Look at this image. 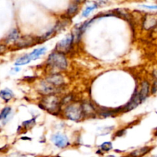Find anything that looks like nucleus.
<instances>
[{
	"instance_id": "f257e3e1",
	"label": "nucleus",
	"mask_w": 157,
	"mask_h": 157,
	"mask_svg": "<svg viewBox=\"0 0 157 157\" xmlns=\"http://www.w3.org/2000/svg\"><path fill=\"white\" fill-rule=\"evenodd\" d=\"M40 106L43 110L52 114H57L61 109V101L55 95H47L42 98Z\"/></svg>"
},
{
	"instance_id": "f03ea898",
	"label": "nucleus",
	"mask_w": 157,
	"mask_h": 157,
	"mask_svg": "<svg viewBox=\"0 0 157 157\" xmlns=\"http://www.w3.org/2000/svg\"><path fill=\"white\" fill-rule=\"evenodd\" d=\"M48 65L58 70H65L68 65L67 59L65 57L64 54L55 52L50 54L47 59Z\"/></svg>"
},
{
	"instance_id": "7ed1b4c3",
	"label": "nucleus",
	"mask_w": 157,
	"mask_h": 157,
	"mask_svg": "<svg viewBox=\"0 0 157 157\" xmlns=\"http://www.w3.org/2000/svg\"><path fill=\"white\" fill-rule=\"evenodd\" d=\"M65 113L68 119L72 121H79L83 117L82 104L78 103H73L69 104L65 110Z\"/></svg>"
},
{
	"instance_id": "20e7f679",
	"label": "nucleus",
	"mask_w": 157,
	"mask_h": 157,
	"mask_svg": "<svg viewBox=\"0 0 157 157\" xmlns=\"http://www.w3.org/2000/svg\"><path fill=\"white\" fill-rule=\"evenodd\" d=\"M73 42V36L72 35H69L58 41L56 45V50L58 52L63 54L68 52L70 50Z\"/></svg>"
},
{
	"instance_id": "39448f33",
	"label": "nucleus",
	"mask_w": 157,
	"mask_h": 157,
	"mask_svg": "<svg viewBox=\"0 0 157 157\" xmlns=\"http://www.w3.org/2000/svg\"><path fill=\"white\" fill-rule=\"evenodd\" d=\"M51 140H52V143L58 148H65V147H68L69 144V141L67 136L62 133L54 134Z\"/></svg>"
},
{
	"instance_id": "423d86ee",
	"label": "nucleus",
	"mask_w": 157,
	"mask_h": 157,
	"mask_svg": "<svg viewBox=\"0 0 157 157\" xmlns=\"http://www.w3.org/2000/svg\"><path fill=\"white\" fill-rule=\"evenodd\" d=\"M157 25V14H147L143 19V26L146 30H150Z\"/></svg>"
},
{
	"instance_id": "0eeeda50",
	"label": "nucleus",
	"mask_w": 157,
	"mask_h": 157,
	"mask_svg": "<svg viewBox=\"0 0 157 157\" xmlns=\"http://www.w3.org/2000/svg\"><path fill=\"white\" fill-rule=\"evenodd\" d=\"M46 81L55 87H58V88H61L65 84L64 78L59 74H53V75H50L46 78Z\"/></svg>"
},
{
	"instance_id": "6e6552de",
	"label": "nucleus",
	"mask_w": 157,
	"mask_h": 157,
	"mask_svg": "<svg viewBox=\"0 0 157 157\" xmlns=\"http://www.w3.org/2000/svg\"><path fill=\"white\" fill-rule=\"evenodd\" d=\"M40 90H41L42 93L47 96V95H52L55 93H57L58 91L61 90V88L55 87L46 81H42L41 86H40Z\"/></svg>"
},
{
	"instance_id": "1a4fd4ad",
	"label": "nucleus",
	"mask_w": 157,
	"mask_h": 157,
	"mask_svg": "<svg viewBox=\"0 0 157 157\" xmlns=\"http://www.w3.org/2000/svg\"><path fill=\"white\" fill-rule=\"evenodd\" d=\"M141 103L142 102L139 97V91L135 90V94H134L133 96H132V99L130 100V101L128 103L127 105L125 107V110H126V111H130V110H133L135 107H138Z\"/></svg>"
},
{
	"instance_id": "9d476101",
	"label": "nucleus",
	"mask_w": 157,
	"mask_h": 157,
	"mask_svg": "<svg viewBox=\"0 0 157 157\" xmlns=\"http://www.w3.org/2000/svg\"><path fill=\"white\" fill-rule=\"evenodd\" d=\"M35 38L31 36H24L18 39V41L16 42L17 47L18 48H26L29 46L33 45L35 44Z\"/></svg>"
},
{
	"instance_id": "9b49d317",
	"label": "nucleus",
	"mask_w": 157,
	"mask_h": 157,
	"mask_svg": "<svg viewBox=\"0 0 157 157\" xmlns=\"http://www.w3.org/2000/svg\"><path fill=\"white\" fill-rule=\"evenodd\" d=\"M149 87H150V85H149L148 81H144L142 82L141 89L139 90V97L140 100H141V102H143L146 99V98L149 96Z\"/></svg>"
},
{
	"instance_id": "f8f14e48",
	"label": "nucleus",
	"mask_w": 157,
	"mask_h": 157,
	"mask_svg": "<svg viewBox=\"0 0 157 157\" xmlns=\"http://www.w3.org/2000/svg\"><path fill=\"white\" fill-rule=\"evenodd\" d=\"M82 109H83V116L91 117L95 115V110L93 105L89 102H84L82 104Z\"/></svg>"
},
{
	"instance_id": "ddd939ff",
	"label": "nucleus",
	"mask_w": 157,
	"mask_h": 157,
	"mask_svg": "<svg viewBox=\"0 0 157 157\" xmlns=\"http://www.w3.org/2000/svg\"><path fill=\"white\" fill-rule=\"evenodd\" d=\"M151 150H152V148L149 147H142V148L137 149V150L132 152L129 157H142L144 156V155L147 154L149 152H150Z\"/></svg>"
},
{
	"instance_id": "4468645a",
	"label": "nucleus",
	"mask_w": 157,
	"mask_h": 157,
	"mask_svg": "<svg viewBox=\"0 0 157 157\" xmlns=\"http://www.w3.org/2000/svg\"><path fill=\"white\" fill-rule=\"evenodd\" d=\"M19 38V32H18V30H16V29H13V30L11 31L10 33L8 35L7 38H6V41L7 43H9V44H10V43L17 42Z\"/></svg>"
},
{
	"instance_id": "2eb2a0df",
	"label": "nucleus",
	"mask_w": 157,
	"mask_h": 157,
	"mask_svg": "<svg viewBox=\"0 0 157 157\" xmlns=\"http://www.w3.org/2000/svg\"><path fill=\"white\" fill-rule=\"evenodd\" d=\"M46 52V47H42L38 49H35L32 53L29 54V56H30L31 59L32 60H36L38 58H39L40 57L42 56V55H44Z\"/></svg>"
},
{
	"instance_id": "dca6fc26",
	"label": "nucleus",
	"mask_w": 157,
	"mask_h": 157,
	"mask_svg": "<svg viewBox=\"0 0 157 157\" xmlns=\"http://www.w3.org/2000/svg\"><path fill=\"white\" fill-rule=\"evenodd\" d=\"M14 97L13 93L9 89H4L0 91V98L6 101H9Z\"/></svg>"
},
{
	"instance_id": "f3484780",
	"label": "nucleus",
	"mask_w": 157,
	"mask_h": 157,
	"mask_svg": "<svg viewBox=\"0 0 157 157\" xmlns=\"http://www.w3.org/2000/svg\"><path fill=\"white\" fill-rule=\"evenodd\" d=\"M31 61H32V59H31L29 55H24V56L21 57V58H18V59H17V61H15V64L17 66L25 65V64H29Z\"/></svg>"
},
{
	"instance_id": "a211bd4d",
	"label": "nucleus",
	"mask_w": 157,
	"mask_h": 157,
	"mask_svg": "<svg viewBox=\"0 0 157 157\" xmlns=\"http://www.w3.org/2000/svg\"><path fill=\"white\" fill-rule=\"evenodd\" d=\"M78 10V5L76 3H72L69 6V9L67 10V14L69 16H73L77 13Z\"/></svg>"
},
{
	"instance_id": "6ab92c4d",
	"label": "nucleus",
	"mask_w": 157,
	"mask_h": 157,
	"mask_svg": "<svg viewBox=\"0 0 157 157\" xmlns=\"http://www.w3.org/2000/svg\"><path fill=\"white\" fill-rule=\"evenodd\" d=\"M97 7H98V5H97V4H93V5H91V6H87V7L86 8V9L83 11V17H87L88 15H89V14H90L91 12H92V11L95 10V9H96Z\"/></svg>"
},
{
	"instance_id": "aec40b11",
	"label": "nucleus",
	"mask_w": 157,
	"mask_h": 157,
	"mask_svg": "<svg viewBox=\"0 0 157 157\" xmlns=\"http://www.w3.org/2000/svg\"><path fill=\"white\" fill-rule=\"evenodd\" d=\"M11 110H12L11 107H5V108L2 110L1 113H0V120L6 119V118L9 116V113H11Z\"/></svg>"
},
{
	"instance_id": "412c9836",
	"label": "nucleus",
	"mask_w": 157,
	"mask_h": 157,
	"mask_svg": "<svg viewBox=\"0 0 157 157\" xmlns=\"http://www.w3.org/2000/svg\"><path fill=\"white\" fill-rule=\"evenodd\" d=\"M100 149L104 152H108L112 149V143L110 142H105L100 146Z\"/></svg>"
},
{
	"instance_id": "4be33fe9",
	"label": "nucleus",
	"mask_w": 157,
	"mask_h": 157,
	"mask_svg": "<svg viewBox=\"0 0 157 157\" xmlns=\"http://www.w3.org/2000/svg\"><path fill=\"white\" fill-rule=\"evenodd\" d=\"M35 120L32 119V120H30V121H25V122H23L22 126H24L26 128H29V127H31L32 125H34V124H35Z\"/></svg>"
},
{
	"instance_id": "5701e85b",
	"label": "nucleus",
	"mask_w": 157,
	"mask_h": 157,
	"mask_svg": "<svg viewBox=\"0 0 157 157\" xmlns=\"http://www.w3.org/2000/svg\"><path fill=\"white\" fill-rule=\"evenodd\" d=\"M140 7H143L148 9H157V6H146V5H141Z\"/></svg>"
},
{
	"instance_id": "b1692460",
	"label": "nucleus",
	"mask_w": 157,
	"mask_h": 157,
	"mask_svg": "<svg viewBox=\"0 0 157 157\" xmlns=\"http://www.w3.org/2000/svg\"><path fill=\"white\" fill-rule=\"evenodd\" d=\"M6 50V47L4 44H0V55L2 53H4Z\"/></svg>"
},
{
	"instance_id": "393cba45",
	"label": "nucleus",
	"mask_w": 157,
	"mask_h": 157,
	"mask_svg": "<svg viewBox=\"0 0 157 157\" xmlns=\"http://www.w3.org/2000/svg\"><path fill=\"white\" fill-rule=\"evenodd\" d=\"M10 157H28V156H24V155H20V154H17V153H15V154H12V156H10Z\"/></svg>"
},
{
	"instance_id": "a878e982",
	"label": "nucleus",
	"mask_w": 157,
	"mask_h": 157,
	"mask_svg": "<svg viewBox=\"0 0 157 157\" xmlns=\"http://www.w3.org/2000/svg\"><path fill=\"white\" fill-rule=\"evenodd\" d=\"M106 157H115V156H112V155H109V156H107Z\"/></svg>"
}]
</instances>
